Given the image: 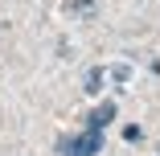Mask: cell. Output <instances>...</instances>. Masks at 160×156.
<instances>
[{"instance_id": "6da1fadb", "label": "cell", "mask_w": 160, "mask_h": 156, "mask_svg": "<svg viewBox=\"0 0 160 156\" xmlns=\"http://www.w3.org/2000/svg\"><path fill=\"white\" fill-rule=\"evenodd\" d=\"M94 152H103V132L86 128L78 140H70V152H66V156H94Z\"/></svg>"}, {"instance_id": "7a4b0ae2", "label": "cell", "mask_w": 160, "mask_h": 156, "mask_svg": "<svg viewBox=\"0 0 160 156\" xmlns=\"http://www.w3.org/2000/svg\"><path fill=\"white\" fill-rule=\"evenodd\" d=\"M115 119V103H103L99 111H90V119H86V128H94V132H103L107 123Z\"/></svg>"}, {"instance_id": "3957f363", "label": "cell", "mask_w": 160, "mask_h": 156, "mask_svg": "<svg viewBox=\"0 0 160 156\" xmlns=\"http://www.w3.org/2000/svg\"><path fill=\"white\" fill-rule=\"evenodd\" d=\"M103 78H107V70H103V66H90V70H86V82H82V90H86V95H99V90H103Z\"/></svg>"}, {"instance_id": "277c9868", "label": "cell", "mask_w": 160, "mask_h": 156, "mask_svg": "<svg viewBox=\"0 0 160 156\" xmlns=\"http://www.w3.org/2000/svg\"><path fill=\"white\" fill-rule=\"evenodd\" d=\"M132 66H127V62H115V66H107V78L115 82V86H127V82H132Z\"/></svg>"}, {"instance_id": "5b68a950", "label": "cell", "mask_w": 160, "mask_h": 156, "mask_svg": "<svg viewBox=\"0 0 160 156\" xmlns=\"http://www.w3.org/2000/svg\"><path fill=\"white\" fill-rule=\"evenodd\" d=\"M123 136H127V140H132V144H140V140H144V132L136 128V123H127V128H123Z\"/></svg>"}, {"instance_id": "8992f818", "label": "cell", "mask_w": 160, "mask_h": 156, "mask_svg": "<svg viewBox=\"0 0 160 156\" xmlns=\"http://www.w3.org/2000/svg\"><path fill=\"white\" fill-rule=\"evenodd\" d=\"M74 8H78V13H86V17L94 13V4H90V0H74Z\"/></svg>"}]
</instances>
